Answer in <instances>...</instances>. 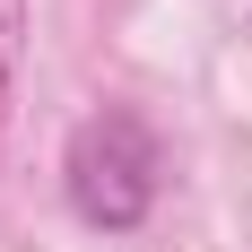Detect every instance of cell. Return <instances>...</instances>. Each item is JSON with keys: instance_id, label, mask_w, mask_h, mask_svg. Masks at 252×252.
I'll return each mask as SVG.
<instances>
[{"instance_id": "cell-1", "label": "cell", "mask_w": 252, "mask_h": 252, "mask_svg": "<svg viewBox=\"0 0 252 252\" xmlns=\"http://www.w3.org/2000/svg\"><path fill=\"white\" fill-rule=\"evenodd\" d=\"M157 200V139L130 113H96V122H78L70 139V209L87 226H139Z\"/></svg>"}, {"instance_id": "cell-2", "label": "cell", "mask_w": 252, "mask_h": 252, "mask_svg": "<svg viewBox=\"0 0 252 252\" xmlns=\"http://www.w3.org/2000/svg\"><path fill=\"white\" fill-rule=\"evenodd\" d=\"M18 78H26V0H0V148L18 122Z\"/></svg>"}]
</instances>
